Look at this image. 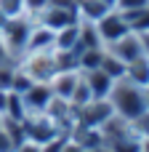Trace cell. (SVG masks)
<instances>
[{"label":"cell","instance_id":"cell-1","mask_svg":"<svg viewBox=\"0 0 149 152\" xmlns=\"http://www.w3.org/2000/svg\"><path fill=\"white\" fill-rule=\"evenodd\" d=\"M107 102H109L112 112H115L117 118L128 120V123H136L139 118H144L149 112L144 88L136 86V83H131L128 77H120V80L112 83V91H109Z\"/></svg>","mask_w":149,"mask_h":152},{"label":"cell","instance_id":"cell-2","mask_svg":"<svg viewBox=\"0 0 149 152\" xmlns=\"http://www.w3.org/2000/svg\"><path fill=\"white\" fill-rule=\"evenodd\" d=\"M32 27H35V16H29V13L5 19V24H3V29H0V37H3L5 51H8V56H11L13 61H19V59L27 53Z\"/></svg>","mask_w":149,"mask_h":152},{"label":"cell","instance_id":"cell-3","mask_svg":"<svg viewBox=\"0 0 149 152\" xmlns=\"http://www.w3.org/2000/svg\"><path fill=\"white\" fill-rule=\"evenodd\" d=\"M16 67L32 80V83H51V77L59 72V64H56V51L48 48V51H27Z\"/></svg>","mask_w":149,"mask_h":152},{"label":"cell","instance_id":"cell-4","mask_svg":"<svg viewBox=\"0 0 149 152\" xmlns=\"http://www.w3.org/2000/svg\"><path fill=\"white\" fill-rule=\"evenodd\" d=\"M112 107L107 99H91L85 107L75 110V126H88V128H99L112 118Z\"/></svg>","mask_w":149,"mask_h":152},{"label":"cell","instance_id":"cell-5","mask_svg":"<svg viewBox=\"0 0 149 152\" xmlns=\"http://www.w3.org/2000/svg\"><path fill=\"white\" fill-rule=\"evenodd\" d=\"M96 32H99V37H101V45L107 48L109 43H115L117 37H123L125 32H131V24L125 21V16L120 13V11H107L99 21H96Z\"/></svg>","mask_w":149,"mask_h":152},{"label":"cell","instance_id":"cell-6","mask_svg":"<svg viewBox=\"0 0 149 152\" xmlns=\"http://www.w3.org/2000/svg\"><path fill=\"white\" fill-rule=\"evenodd\" d=\"M56 134H61V131H59V126H56L48 115H27V118H24V136H27L29 142L43 144V142H48V139L56 136Z\"/></svg>","mask_w":149,"mask_h":152},{"label":"cell","instance_id":"cell-7","mask_svg":"<svg viewBox=\"0 0 149 152\" xmlns=\"http://www.w3.org/2000/svg\"><path fill=\"white\" fill-rule=\"evenodd\" d=\"M107 51L112 53V56H117L120 61H133V59H139V56H144V51H141V37H139V32H125L123 37H117L115 43H109L107 45Z\"/></svg>","mask_w":149,"mask_h":152},{"label":"cell","instance_id":"cell-8","mask_svg":"<svg viewBox=\"0 0 149 152\" xmlns=\"http://www.w3.org/2000/svg\"><path fill=\"white\" fill-rule=\"evenodd\" d=\"M35 19L56 32V29H61V27L75 24V21H77V11H75V8H64V5H45Z\"/></svg>","mask_w":149,"mask_h":152},{"label":"cell","instance_id":"cell-9","mask_svg":"<svg viewBox=\"0 0 149 152\" xmlns=\"http://www.w3.org/2000/svg\"><path fill=\"white\" fill-rule=\"evenodd\" d=\"M21 99H24L27 115H43V112H45V107H48V104H51V99H53V91H51V86H48V83H32V88H29V91H24V94H21Z\"/></svg>","mask_w":149,"mask_h":152},{"label":"cell","instance_id":"cell-10","mask_svg":"<svg viewBox=\"0 0 149 152\" xmlns=\"http://www.w3.org/2000/svg\"><path fill=\"white\" fill-rule=\"evenodd\" d=\"M77 80H80V69H59L53 77H51V91H53V96L56 99H64V102H69V96H72V91H75V86H77Z\"/></svg>","mask_w":149,"mask_h":152},{"label":"cell","instance_id":"cell-11","mask_svg":"<svg viewBox=\"0 0 149 152\" xmlns=\"http://www.w3.org/2000/svg\"><path fill=\"white\" fill-rule=\"evenodd\" d=\"M83 80L88 83L93 99H107L109 91H112V83H115V80H112L101 67H99V69H88V72H83Z\"/></svg>","mask_w":149,"mask_h":152},{"label":"cell","instance_id":"cell-12","mask_svg":"<svg viewBox=\"0 0 149 152\" xmlns=\"http://www.w3.org/2000/svg\"><path fill=\"white\" fill-rule=\"evenodd\" d=\"M75 11H77V21H91L96 24L107 11H112L104 0H77L75 3Z\"/></svg>","mask_w":149,"mask_h":152},{"label":"cell","instance_id":"cell-13","mask_svg":"<svg viewBox=\"0 0 149 152\" xmlns=\"http://www.w3.org/2000/svg\"><path fill=\"white\" fill-rule=\"evenodd\" d=\"M77 43H80V21L61 27L53 35V51H77Z\"/></svg>","mask_w":149,"mask_h":152},{"label":"cell","instance_id":"cell-14","mask_svg":"<svg viewBox=\"0 0 149 152\" xmlns=\"http://www.w3.org/2000/svg\"><path fill=\"white\" fill-rule=\"evenodd\" d=\"M53 29L51 27H45V24H40L37 19H35V27H32V32H29V45H27V51H48V48H53Z\"/></svg>","mask_w":149,"mask_h":152},{"label":"cell","instance_id":"cell-15","mask_svg":"<svg viewBox=\"0 0 149 152\" xmlns=\"http://www.w3.org/2000/svg\"><path fill=\"white\" fill-rule=\"evenodd\" d=\"M125 77H128L131 83L147 88L149 86V59L147 56H139V59L128 61V64H125Z\"/></svg>","mask_w":149,"mask_h":152},{"label":"cell","instance_id":"cell-16","mask_svg":"<svg viewBox=\"0 0 149 152\" xmlns=\"http://www.w3.org/2000/svg\"><path fill=\"white\" fill-rule=\"evenodd\" d=\"M104 59V48H83L77 51V69L88 72V69H99Z\"/></svg>","mask_w":149,"mask_h":152},{"label":"cell","instance_id":"cell-17","mask_svg":"<svg viewBox=\"0 0 149 152\" xmlns=\"http://www.w3.org/2000/svg\"><path fill=\"white\" fill-rule=\"evenodd\" d=\"M3 118L24 123V118H27V107H24L21 94H16V91H11V88H8V104H5V115H3Z\"/></svg>","mask_w":149,"mask_h":152},{"label":"cell","instance_id":"cell-18","mask_svg":"<svg viewBox=\"0 0 149 152\" xmlns=\"http://www.w3.org/2000/svg\"><path fill=\"white\" fill-rule=\"evenodd\" d=\"M101 69L112 77V80H120L125 77V61H120L117 56H112L107 48H104V59H101Z\"/></svg>","mask_w":149,"mask_h":152},{"label":"cell","instance_id":"cell-19","mask_svg":"<svg viewBox=\"0 0 149 152\" xmlns=\"http://www.w3.org/2000/svg\"><path fill=\"white\" fill-rule=\"evenodd\" d=\"M91 99H93V94H91V88H88V83L83 80V72H80V80H77V86H75V91H72V96H69V104H72L75 110H80V107H85Z\"/></svg>","mask_w":149,"mask_h":152},{"label":"cell","instance_id":"cell-20","mask_svg":"<svg viewBox=\"0 0 149 152\" xmlns=\"http://www.w3.org/2000/svg\"><path fill=\"white\" fill-rule=\"evenodd\" d=\"M0 13L5 19H13V16L27 13V5H24V0H0Z\"/></svg>","mask_w":149,"mask_h":152},{"label":"cell","instance_id":"cell-21","mask_svg":"<svg viewBox=\"0 0 149 152\" xmlns=\"http://www.w3.org/2000/svg\"><path fill=\"white\" fill-rule=\"evenodd\" d=\"M67 142H69V134H64V131H61V134L51 136L48 142H43V144H40V150H43V152H61Z\"/></svg>","mask_w":149,"mask_h":152},{"label":"cell","instance_id":"cell-22","mask_svg":"<svg viewBox=\"0 0 149 152\" xmlns=\"http://www.w3.org/2000/svg\"><path fill=\"white\" fill-rule=\"evenodd\" d=\"M8 88H11V91H16V94H24V91H29V88H32V80H29V77H27V75L16 67L13 80H11V86H8Z\"/></svg>","mask_w":149,"mask_h":152},{"label":"cell","instance_id":"cell-23","mask_svg":"<svg viewBox=\"0 0 149 152\" xmlns=\"http://www.w3.org/2000/svg\"><path fill=\"white\" fill-rule=\"evenodd\" d=\"M149 0H117L115 3V11L120 13H131V11H139V8H147Z\"/></svg>","mask_w":149,"mask_h":152},{"label":"cell","instance_id":"cell-24","mask_svg":"<svg viewBox=\"0 0 149 152\" xmlns=\"http://www.w3.org/2000/svg\"><path fill=\"white\" fill-rule=\"evenodd\" d=\"M48 3H51V0H24V5H27V13H29V16H37Z\"/></svg>","mask_w":149,"mask_h":152},{"label":"cell","instance_id":"cell-25","mask_svg":"<svg viewBox=\"0 0 149 152\" xmlns=\"http://www.w3.org/2000/svg\"><path fill=\"white\" fill-rule=\"evenodd\" d=\"M0 152H13V142H11L8 131L3 128V123H0Z\"/></svg>","mask_w":149,"mask_h":152},{"label":"cell","instance_id":"cell-26","mask_svg":"<svg viewBox=\"0 0 149 152\" xmlns=\"http://www.w3.org/2000/svg\"><path fill=\"white\" fill-rule=\"evenodd\" d=\"M13 152H43L40 150V144H35V142H29V139H24L21 144H16Z\"/></svg>","mask_w":149,"mask_h":152},{"label":"cell","instance_id":"cell-27","mask_svg":"<svg viewBox=\"0 0 149 152\" xmlns=\"http://www.w3.org/2000/svg\"><path fill=\"white\" fill-rule=\"evenodd\" d=\"M139 37H141V51H144V56L149 59V29L147 32H139Z\"/></svg>","mask_w":149,"mask_h":152},{"label":"cell","instance_id":"cell-28","mask_svg":"<svg viewBox=\"0 0 149 152\" xmlns=\"http://www.w3.org/2000/svg\"><path fill=\"white\" fill-rule=\"evenodd\" d=\"M5 104H8V88H0V118L5 115Z\"/></svg>","mask_w":149,"mask_h":152},{"label":"cell","instance_id":"cell-29","mask_svg":"<svg viewBox=\"0 0 149 152\" xmlns=\"http://www.w3.org/2000/svg\"><path fill=\"white\" fill-rule=\"evenodd\" d=\"M61 152H85V150H83L77 142H72V139H69V142L64 144V150H61Z\"/></svg>","mask_w":149,"mask_h":152},{"label":"cell","instance_id":"cell-30","mask_svg":"<svg viewBox=\"0 0 149 152\" xmlns=\"http://www.w3.org/2000/svg\"><path fill=\"white\" fill-rule=\"evenodd\" d=\"M5 59H11V56H8V51H5V43H3V37H0V61H5Z\"/></svg>","mask_w":149,"mask_h":152},{"label":"cell","instance_id":"cell-31","mask_svg":"<svg viewBox=\"0 0 149 152\" xmlns=\"http://www.w3.org/2000/svg\"><path fill=\"white\" fill-rule=\"evenodd\" d=\"M104 3H107L109 8H115V3H117V0H104Z\"/></svg>","mask_w":149,"mask_h":152},{"label":"cell","instance_id":"cell-32","mask_svg":"<svg viewBox=\"0 0 149 152\" xmlns=\"http://www.w3.org/2000/svg\"><path fill=\"white\" fill-rule=\"evenodd\" d=\"M3 24H5V16H3V13H0V29H3Z\"/></svg>","mask_w":149,"mask_h":152},{"label":"cell","instance_id":"cell-33","mask_svg":"<svg viewBox=\"0 0 149 152\" xmlns=\"http://www.w3.org/2000/svg\"><path fill=\"white\" fill-rule=\"evenodd\" d=\"M147 88H149V86H147Z\"/></svg>","mask_w":149,"mask_h":152}]
</instances>
